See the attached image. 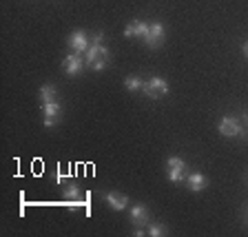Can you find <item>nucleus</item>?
I'll list each match as a JSON object with an SVG mask.
<instances>
[{"label":"nucleus","instance_id":"1","mask_svg":"<svg viewBox=\"0 0 248 237\" xmlns=\"http://www.w3.org/2000/svg\"><path fill=\"white\" fill-rule=\"evenodd\" d=\"M142 91H144V95L146 98H151V100L164 98V95H169V82H166L164 78H160V76L149 78V80H144Z\"/></svg>","mask_w":248,"mask_h":237},{"label":"nucleus","instance_id":"2","mask_svg":"<svg viewBox=\"0 0 248 237\" xmlns=\"http://www.w3.org/2000/svg\"><path fill=\"white\" fill-rule=\"evenodd\" d=\"M144 47L146 49H160L162 45H164V40H166V27L162 25V22H151L149 25V33H146L144 38Z\"/></svg>","mask_w":248,"mask_h":237},{"label":"nucleus","instance_id":"3","mask_svg":"<svg viewBox=\"0 0 248 237\" xmlns=\"http://www.w3.org/2000/svg\"><path fill=\"white\" fill-rule=\"evenodd\" d=\"M244 129V124L239 122V118H235V115H224L222 120H219V124H217V131H219V135H224V138H239V131Z\"/></svg>","mask_w":248,"mask_h":237},{"label":"nucleus","instance_id":"4","mask_svg":"<svg viewBox=\"0 0 248 237\" xmlns=\"http://www.w3.org/2000/svg\"><path fill=\"white\" fill-rule=\"evenodd\" d=\"M67 45L73 53H87V49L91 47V36L84 29H78L67 38Z\"/></svg>","mask_w":248,"mask_h":237},{"label":"nucleus","instance_id":"5","mask_svg":"<svg viewBox=\"0 0 248 237\" xmlns=\"http://www.w3.org/2000/svg\"><path fill=\"white\" fill-rule=\"evenodd\" d=\"M40 111H42V124H45L46 129H53L58 124V120H60V115H62V107H60V102H46V104H42L40 107Z\"/></svg>","mask_w":248,"mask_h":237},{"label":"nucleus","instance_id":"6","mask_svg":"<svg viewBox=\"0 0 248 237\" xmlns=\"http://www.w3.org/2000/svg\"><path fill=\"white\" fill-rule=\"evenodd\" d=\"M149 217H151V213H149V206L146 204H133V206L129 208V220H131V224H133V228H140V226H146L149 224Z\"/></svg>","mask_w":248,"mask_h":237},{"label":"nucleus","instance_id":"7","mask_svg":"<svg viewBox=\"0 0 248 237\" xmlns=\"http://www.w3.org/2000/svg\"><path fill=\"white\" fill-rule=\"evenodd\" d=\"M102 200L108 208H113V211H126L129 206V195H124V193H118V191H107L102 193Z\"/></svg>","mask_w":248,"mask_h":237},{"label":"nucleus","instance_id":"8","mask_svg":"<svg viewBox=\"0 0 248 237\" xmlns=\"http://www.w3.org/2000/svg\"><path fill=\"white\" fill-rule=\"evenodd\" d=\"M84 67H87V64H84L82 53H69V56L62 60V69H64L67 76H80Z\"/></svg>","mask_w":248,"mask_h":237},{"label":"nucleus","instance_id":"9","mask_svg":"<svg viewBox=\"0 0 248 237\" xmlns=\"http://www.w3.org/2000/svg\"><path fill=\"white\" fill-rule=\"evenodd\" d=\"M184 184H186V189H188L191 193H202L208 186V177L204 175V173H197V171H188Z\"/></svg>","mask_w":248,"mask_h":237},{"label":"nucleus","instance_id":"10","mask_svg":"<svg viewBox=\"0 0 248 237\" xmlns=\"http://www.w3.org/2000/svg\"><path fill=\"white\" fill-rule=\"evenodd\" d=\"M98 58H111V51L104 47V42H91V47L84 53V64L91 67V62H95Z\"/></svg>","mask_w":248,"mask_h":237},{"label":"nucleus","instance_id":"11","mask_svg":"<svg viewBox=\"0 0 248 237\" xmlns=\"http://www.w3.org/2000/svg\"><path fill=\"white\" fill-rule=\"evenodd\" d=\"M146 33H149V22L140 20V18L131 20L129 25L124 27V36L126 38H144Z\"/></svg>","mask_w":248,"mask_h":237},{"label":"nucleus","instance_id":"12","mask_svg":"<svg viewBox=\"0 0 248 237\" xmlns=\"http://www.w3.org/2000/svg\"><path fill=\"white\" fill-rule=\"evenodd\" d=\"M186 175H188V166H186V162L175 164V166H166V177H169L170 184H182V182L186 180Z\"/></svg>","mask_w":248,"mask_h":237},{"label":"nucleus","instance_id":"13","mask_svg":"<svg viewBox=\"0 0 248 237\" xmlns=\"http://www.w3.org/2000/svg\"><path fill=\"white\" fill-rule=\"evenodd\" d=\"M56 100H58V89H56V84L45 82V84L40 87V102L46 104V102H56Z\"/></svg>","mask_w":248,"mask_h":237},{"label":"nucleus","instance_id":"14","mask_svg":"<svg viewBox=\"0 0 248 237\" xmlns=\"http://www.w3.org/2000/svg\"><path fill=\"white\" fill-rule=\"evenodd\" d=\"M124 89L126 91H131V93H135V91H142V87H144V80L140 76H129V78H124Z\"/></svg>","mask_w":248,"mask_h":237},{"label":"nucleus","instance_id":"15","mask_svg":"<svg viewBox=\"0 0 248 237\" xmlns=\"http://www.w3.org/2000/svg\"><path fill=\"white\" fill-rule=\"evenodd\" d=\"M146 235H151V237H164V235H169V228H166V224L149 222V224H146Z\"/></svg>","mask_w":248,"mask_h":237},{"label":"nucleus","instance_id":"16","mask_svg":"<svg viewBox=\"0 0 248 237\" xmlns=\"http://www.w3.org/2000/svg\"><path fill=\"white\" fill-rule=\"evenodd\" d=\"M62 195L67 197V200L78 202V200H80V186H78V184H73V182H71V184H67V186H64V191H62Z\"/></svg>","mask_w":248,"mask_h":237},{"label":"nucleus","instance_id":"17","mask_svg":"<svg viewBox=\"0 0 248 237\" xmlns=\"http://www.w3.org/2000/svg\"><path fill=\"white\" fill-rule=\"evenodd\" d=\"M111 62V58H98L95 62H91V71H102V69H107V64Z\"/></svg>","mask_w":248,"mask_h":237},{"label":"nucleus","instance_id":"18","mask_svg":"<svg viewBox=\"0 0 248 237\" xmlns=\"http://www.w3.org/2000/svg\"><path fill=\"white\" fill-rule=\"evenodd\" d=\"M239 122H242L244 126H248V109H246V111H242V113H239Z\"/></svg>","mask_w":248,"mask_h":237},{"label":"nucleus","instance_id":"19","mask_svg":"<svg viewBox=\"0 0 248 237\" xmlns=\"http://www.w3.org/2000/svg\"><path fill=\"white\" fill-rule=\"evenodd\" d=\"M242 53H244V58H246V60H248V40L242 45Z\"/></svg>","mask_w":248,"mask_h":237},{"label":"nucleus","instance_id":"20","mask_svg":"<svg viewBox=\"0 0 248 237\" xmlns=\"http://www.w3.org/2000/svg\"><path fill=\"white\" fill-rule=\"evenodd\" d=\"M246 220H248V217H246Z\"/></svg>","mask_w":248,"mask_h":237}]
</instances>
